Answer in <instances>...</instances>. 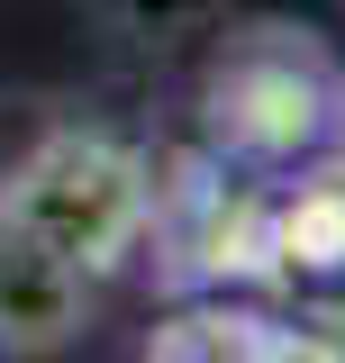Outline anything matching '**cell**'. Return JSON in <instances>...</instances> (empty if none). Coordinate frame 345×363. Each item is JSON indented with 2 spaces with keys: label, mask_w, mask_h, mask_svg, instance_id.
<instances>
[{
  "label": "cell",
  "mask_w": 345,
  "mask_h": 363,
  "mask_svg": "<svg viewBox=\"0 0 345 363\" xmlns=\"http://www.w3.org/2000/svg\"><path fill=\"white\" fill-rule=\"evenodd\" d=\"M345 145V55L300 18H246L200 64V155L227 173H291Z\"/></svg>",
  "instance_id": "cell-1"
},
{
  "label": "cell",
  "mask_w": 345,
  "mask_h": 363,
  "mask_svg": "<svg viewBox=\"0 0 345 363\" xmlns=\"http://www.w3.org/2000/svg\"><path fill=\"white\" fill-rule=\"evenodd\" d=\"M0 218L82 264L91 281H109L119 264H136L155 227V164L109 128H45L0 182Z\"/></svg>",
  "instance_id": "cell-2"
},
{
  "label": "cell",
  "mask_w": 345,
  "mask_h": 363,
  "mask_svg": "<svg viewBox=\"0 0 345 363\" xmlns=\"http://www.w3.org/2000/svg\"><path fill=\"white\" fill-rule=\"evenodd\" d=\"M255 272L263 281H345V145L263 182Z\"/></svg>",
  "instance_id": "cell-3"
},
{
  "label": "cell",
  "mask_w": 345,
  "mask_h": 363,
  "mask_svg": "<svg viewBox=\"0 0 345 363\" xmlns=\"http://www.w3.org/2000/svg\"><path fill=\"white\" fill-rule=\"evenodd\" d=\"M91 291L100 281L82 264H64L55 245L0 218V354H64L91 318Z\"/></svg>",
  "instance_id": "cell-4"
},
{
  "label": "cell",
  "mask_w": 345,
  "mask_h": 363,
  "mask_svg": "<svg viewBox=\"0 0 345 363\" xmlns=\"http://www.w3.org/2000/svg\"><path fill=\"white\" fill-rule=\"evenodd\" d=\"M146 363H345V345L282 327V318H255V309H191L155 336Z\"/></svg>",
  "instance_id": "cell-5"
}]
</instances>
